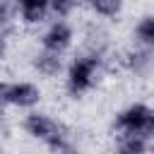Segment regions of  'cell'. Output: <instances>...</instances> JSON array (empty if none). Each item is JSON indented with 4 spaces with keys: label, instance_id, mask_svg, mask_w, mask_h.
Masks as SVG:
<instances>
[{
    "label": "cell",
    "instance_id": "1",
    "mask_svg": "<svg viewBox=\"0 0 154 154\" xmlns=\"http://www.w3.org/2000/svg\"><path fill=\"white\" fill-rule=\"evenodd\" d=\"M103 75V55L99 51L75 55L65 67V89L70 96H82L91 91Z\"/></svg>",
    "mask_w": 154,
    "mask_h": 154
},
{
    "label": "cell",
    "instance_id": "2",
    "mask_svg": "<svg viewBox=\"0 0 154 154\" xmlns=\"http://www.w3.org/2000/svg\"><path fill=\"white\" fill-rule=\"evenodd\" d=\"M113 130L118 135H123V132H140V135H147L149 140H154V108H149L147 103H130V106H125L123 111L116 113Z\"/></svg>",
    "mask_w": 154,
    "mask_h": 154
},
{
    "label": "cell",
    "instance_id": "3",
    "mask_svg": "<svg viewBox=\"0 0 154 154\" xmlns=\"http://www.w3.org/2000/svg\"><path fill=\"white\" fill-rule=\"evenodd\" d=\"M22 128H24V132H26L31 140H38V142H43V144H48L51 140H55V137L65 130V128H63L55 118H51L48 113L34 111V108L24 116Z\"/></svg>",
    "mask_w": 154,
    "mask_h": 154
},
{
    "label": "cell",
    "instance_id": "4",
    "mask_svg": "<svg viewBox=\"0 0 154 154\" xmlns=\"http://www.w3.org/2000/svg\"><path fill=\"white\" fill-rule=\"evenodd\" d=\"M75 41V29L67 19L55 17V22H51L46 26V31L41 34V48L53 51V53H65Z\"/></svg>",
    "mask_w": 154,
    "mask_h": 154
},
{
    "label": "cell",
    "instance_id": "5",
    "mask_svg": "<svg viewBox=\"0 0 154 154\" xmlns=\"http://www.w3.org/2000/svg\"><path fill=\"white\" fill-rule=\"evenodd\" d=\"M7 106H14V108H24V111H31L41 103V87L34 84V82H10L7 84Z\"/></svg>",
    "mask_w": 154,
    "mask_h": 154
},
{
    "label": "cell",
    "instance_id": "6",
    "mask_svg": "<svg viewBox=\"0 0 154 154\" xmlns=\"http://www.w3.org/2000/svg\"><path fill=\"white\" fill-rule=\"evenodd\" d=\"M17 5V17L26 26H36L46 19L51 12V0H14Z\"/></svg>",
    "mask_w": 154,
    "mask_h": 154
},
{
    "label": "cell",
    "instance_id": "7",
    "mask_svg": "<svg viewBox=\"0 0 154 154\" xmlns=\"http://www.w3.org/2000/svg\"><path fill=\"white\" fill-rule=\"evenodd\" d=\"M60 55H63V53H53V51L41 48V53H36V55H34L31 65H34V70H36L41 77L53 79V77H58V75L65 70V65H63V58H60Z\"/></svg>",
    "mask_w": 154,
    "mask_h": 154
},
{
    "label": "cell",
    "instance_id": "8",
    "mask_svg": "<svg viewBox=\"0 0 154 154\" xmlns=\"http://www.w3.org/2000/svg\"><path fill=\"white\" fill-rule=\"evenodd\" d=\"M125 67L135 75V77H144L152 67H154V55H152V48H135L125 55Z\"/></svg>",
    "mask_w": 154,
    "mask_h": 154
},
{
    "label": "cell",
    "instance_id": "9",
    "mask_svg": "<svg viewBox=\"0 0 154 154\" xmlns=\"http://www.w3.org/2000/svg\"><path fill=\"white\" fill-rule=\"evenodd\" d=\"M116 147L123 154H142V152L154 149V140H149L147 135H140V132H123V135H118Z\"/></svg>",
    "mask_w": 154,
    "mask_h": 154
},
{
    "label": "cell",
    "instance_id": "10",
    "mask_svg": "<svg viewBox=\"0 0 154 154\" xmlns=\"http://www.w3.org/2000/svg\"><path fill=\"white\" fill-rule=\"evenodd\" d=\"M132 38L137 46L154 51V14H144L137 19V24L132 29Z\"/></svg>",
    "mask_w": 154,
    "mask_h": 154
},
{
    "label": "cell",
    "instance_id": "11",
    "mask_svg": "<svg viewBox=\"0 0 154 154\" xmlns=\"http://www.w3.org/2000/svg\"><path fill=\"white\" fill-rule=\"evenodd\" d=\"M87 7L103 19H116L123 12V0H84Z\"/></svg>",
    "mask_w": 154,
    "mask_h": 154
},
{
    "label": "cell",
    "instance_id": "12",
    "mask_svg": "<svg viewBox=\"0 0 154 154\" xmlns=\"http://www.w3.org/2000/svg\"><path fill=\"white\" fill-rule=\"evenodd\" d=\"M79 2H82V0H51V12H53L55 17L67 19V17L79 7Z\"/></svg>",
    "mask_w": 154,
    "mask_h": 154
},
{
    "label": "cell",
    "instance_id": "13",
    "mask_svg": "<svg viewBox=\"0 0 154 154\" xmlns=\"http://www.w3.org/2000/svg\"><path fill=\"white\" fill-rule=\"evenodd\" d=\"M14 14H17L14 0H0V29H7L14 19Z\"/></svg>",
    "mask_w": 154,
    "mask_h": 154
},
{
    "label": "cell",
    "instance_id": "14",
    "mask_svg": "<svg viewBox=\"0 0 154 154\" xmlns=\"http://www.w3.org/2000/svg\"><path fill=\"white\" fill-rule=\"evenodd\" d=\"M7 48H10V38H7V31L0 29V60L7 55Z\"/></svg>",
    "mask_w": 154,
    "mask_h": 154
},
{
    "label": "cell",
    "instance_id": "15",
    "mask_svg": "<svg viewBox=\"0 0 154 154\" xmlns=\"http://www.w3.org/2000/svg\"><path fill=\"white\" fill-rule=\"evenodd\" d=\"M5 94H7V84H5V82H0V111L7 106V96H5Z\"/></svg>",
    "mask_w": 154,
    "mask_h": 154
}]
</instances>
